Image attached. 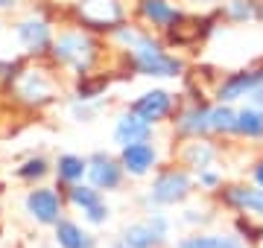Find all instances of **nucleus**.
I'll return each instance as SVG.
<instances>
[{"instance_id": "30", "label": "nucleus", "mask_w": 263, "mask_h": 248, "mask_svg": "<svg viewBox=\"0 0 263 248\" xmlns=\"http://www.w3.org/2000/svg\"><path fill=\"white\" fill-rule=\"evenodd\" d=\"M12 3H15V0H0V9H9Z\"/></svg>"}, {"instance_id": "25", "label": "nucleus", "mask_w": 263, "mask_h": 248, "mask_svg": "<svg viewBox=\"0 0 263 248\" xmlns=\"http://www.w3.org/2000/svg\"><path fill=\"white\" fill-rule=\"evenodd\" d=\"M228 18L237 20V24H243V20H252L257 18V0H228Z\"/></svg>"}, {"instance_id": "23", "label": "nucleus", "mask_w": 263, "mask_h": 248, "mask_svg": "<svg viewBox=\"0 0 263 248\" xmlns=\"http://www.w3.org/2000/svg\"><path fill=\"white\" fill-rule=\"evenodd\" d=\"M50 170H53V167H50V161L44 155H32V158H27V161L15 170V175H18L21 181L35 184V181H41V178H47Z\"/></svg>"}, {"instance_id": "20", "label": "nucleus", "mask_w": 263, "mask_h": 248, "mask_svg": "<svg viewBox=\"0 0 263 248\" xmlns=\"http://www.w3.org/2000/svg\"><path fill=\"white\" fill-rule=\"evenodd\" d=\"M123 245L129 248H161L164 242H161V237L152 231V225L146 219L143 222H135V225H126L123 228Z\"/></svg>"}, {"instance_id": "16", "label": "nucleus", "mask_w": 263, "mask_h": 248, "mask_svg": "<svg viewBox=\"0 0 263 248\" xmlns=\"http://www.w3.org/2000/svg\"><path fill=\"white\" fill-rule=\"evenodd\" d=\"M53 237H56L59 248H97L94 234H88V231L73 219H59L56 225H53Z\"/></svg>"}, {"instance_id": "21", "label": "nucleus", "mask_w": 263, "mask_h": 248, "mask_svg": "<svg viewBox=\"0 0 263 248\" xmlns=\"http://www.w3.org/2000/svg\"><path fill=\"white\" fill-rule=\"evenodd\" d=\"M179 248H243L234 234H190L179 239Z\"/></svg>"}, {"instance_id": "2", "label": "nucleus", "mask_w": 263, "mask_h": 248, "mask_svg": "<svg viewBox=\"0 0 263 248\" xmlns=\"http://www.w3.org/2000/svg\"><path fill=\"white\" fill-rule=\"evenodd\" d=\"M47 53L59 67H67L76 76H85L94 70L97 58H100V44L91 35V29H65V32L53 35Z\"/></svg>"}, {"instance_id": "28", "label": "nucleus", "mask_w": 263, "mask_h": 248, "mask_svg": "<svg viewBox=\"0 0 263 248\" xmlns=\"http://www.w3.org/2000/svg\"><path fill=\"white\" fill-rule=\"evenodd\" d=\"M249 99H252V105H254V108H260V111H263V85L257 88V91H254V94L249 96Z\"/></svg>"}, {"instance_id": "12", "label": "nucleus", "mask_w": 263, "mask_h": 248, "mask_svg": "<svg viewBox=\"0 0 263 248\" xmlns=\"http://www.w3.org/2000/svg\"><path fill=\"white\" fill-rule=\"evenodd\" d=\"M15 38L29 56H41L53 44V29L44 18H24L15 24Z\"/></svg>"}, {"instance_id": "33", "label": "nucleus", "mask_w": 263, "mask_h": 248, "mask_svg": "<svg viewBox=\"0 0 263 248\" xmlns=\"http://www.w3.org/2000/svg\"><path fill=\"white\" fill-rule=\"evenodd\" d=\"M260 18H263V9H260Z\"/></svg>"}, {"instance_id": "18", "label": "nucleus", "mask_w": 263, "mask_h": 248, "mask_svg": "<svg viewBox=\"0 0 263 248\" xmlns=\"http://www.w3.org/2000/svg\"><path fill=\"white\" fill-rule=\"evenodd\" d=\"M226 201L237 210L263 216V187H231L226 190Z\"/></svg>"}, {"instance_id": "19", "label": "nucleus", "mask_w": 263, "mask_h": 248, "mask_svg": "<svg viewBox=\"0 0 263 248\" xmlns=\"http://www.w3.org/2000/svg\"><path fill=\"white\" fill-rule=\"evenodd\" d=\"M216 158V149L208 140H202V137H193L190 143H184V149H181V161H184V167H190V170H205V167H211Z\"/></svg>"}, {"instance_id": "24", "label": "nucleus", "mask_w": 263, "mask_h": 248, "mask_svg": "<svg viewBox=\"0 0 263 248\" xmlns=\"http://www.w3.org/2000/svg\"><path fill=\"white\" fill-rule=\"evenodd\" d=\"M234 120L237 111L231 108V102H219L211 108V132L214 134H234Z\"/></svg>"}, {"instance_id": "29", "label": "nucleus", "mask_w": 263, "mask_h": 248, "mask_svg": "<svg viewBox=\"0 0 263 248\" xmlns=\"http://www.w3.org/2000/svg\"><path fill=\"white\" fill-rule=\"evenodd\" d=\"M252 175H254V184H257V187H263V161L257 163V167H254Z\"/></svg>"}, {"instance_id": "4", "label": "nucleus", "mask_w": 263, "mask_h": 248, "mask_svg": "<svg viewBox=\"0 0 263 248\" xmlns=\"http://www.w3.org/2000/svg\"><path fill=\"white\" fill-rule=\"evenodd\" d=\"M76 6V18L82 20L85 29H91V32H111L114 27H120L123 20H126V6H123V0H73Z\"/></svg>"}, {"instance_id": "3", "label": "nucleus", "mask_w": 263, "mask_h": 248, "mask_svg": "<svg viewBox=\"0 0 263 248\" xmlns=\"http://www.w3.org/2000/svg\"><path fill=\"white\" fill-rule=\"evenodd\" d=\"M190 193H193L190 172L181 170V167H170V170H161L152 178V187L146 190V199L155 208H173V204H181Z\"/></svg>"}, {"instance_id": "8", "label": "nucleus", "mask_w": 263, "mask_h": 248, "mask_svg": "<svg viewBox=\"0 0 263 248\" xmlns=\"http://www.w3.org/2000/svg\"><path fill=\"white\" fill-rule=\"evenodd\" d=\"M173 108H176V96L170 94V91H164V88L143 91V94H138V96L129 102V111H132V114H138L141 120H146L149 126L164 123V120L173 114Z\"/></svg>"}, {"instance_id": "10", "label": "nucleus", "mask_w": 263, "mask_h": 248, "mask_svg": "<svg viewBox=\"0 0 263 248\" xmlns=\"http://www.w3.org/2000/svg\"><path fill=\"white\" fill-rule=\"evenodd\" d=\"M120 163L126 175L132 178H143V175H152V170L158 167L161 161V152L158 146L152 140H141V143H129V146H120Z\"/></svg>"}, {"instance_id": "15", "label": "nucleus", "mask_w": 263, "mask_h": 248, "mask_svg": "<svg viewBox=\"0 0 263 248\" xmlns=\"http://www.w3.org/2000/svg\"><path fill=\"white\" fill-rule=\"evenodd\" d=\"M176 132L184 137H205L211 132V108L208 105H187L179 117H176Z\"/></svg>"}, {"instance_id": "31", "label": "nucleus", "mask_w": 263, "mask_h": 248, "mask_svg": "<svg viewBox=\"0 0 263 248\" xmlns=\"http://www.w3.org/2000/svg\"><path fill=\"white\" fill-rule=\"evenodd\" d=\"M114 248H129V245H123V242H117V245H114Z\"/></svg>"}, {"instance_id": "13", "label": "nucleus", "mask_w": 263, "mask_h": 248, "mask_svg": "<svg viewBox=\"0 0 263 248\" xmlns=\"http://www.w3.org/2000/svg\"><path fill=\"white\" fill-rule=\"evenodd\" d=\"M152 129L146 120H141L138 114H132L129 108L123 111L117 120H114V132H111V140L117 146H129V143H141V140H152Z\"/></svg>"}, {"instance_id": "27", "label": "nucleus", "mask_w": 263, "mask_h": 248, "mask_svg": "<svg viewBox=\"0 0 263 248\" xmlns=\"http://www.w3.org/2000/svg\"><path fill=\"white\" fill-rule=\"evenodd\" d=\"M199 187H205V190H214V187H219L222 184V172L211 170V167H205V170H199Z\"/></svg>"}, {"instance_id": "32", "label": "nucleus", "mask_w": 263, "mask_h": 248, "mask_svg": "<svg viewBox=\"0 0 263 248\" xmlns=\"http://www.w3.org/2000/svg\"><path fill=\"white\" fill-rule=\"evenodd\" d=\"M193 3H208V0H193Z\"/></svg>"}, {"instance_id": "9", "label": "nucleus", "mask_w": 263, "mask_h": 248, "mask_svg": "<svg viewBox=\"0 0 263 248\" xmlns=\"http://www.w3.org/2000/svg\"><path fill=\"white\" fill-rule=\"evenodd\" d=\"M126 170H123L120 158H114L108 152H94L88 155V184H94L97 190L114 193L123 187Z\"/></svg>"}, {"instance_id": "17", "label": "nucleus", "mask_w": 263, "mask_h": 248, "mask_svg": "<svg viewBox=\"0 0 263 248\" xmlns=\"http://www.w3.org/2000/svg\"><path fill=\"white\" fill-rule=\"evenodd\" d=\"M53 172H56V178L65 184V187L79 184V181H85V178H88V158L73 155V152H65V155H59V158H56Z\"/></svg>"}, {"instance_id": "26", "label": "nucleus", "mask_w": 263, "mask_h": 248, "mask_svg": "<svg viewBox=\"0 0 263 248\" xmlns=\"http://www.w3.org/2000/svg\"><path fill=\"white\" fill-rule=\"evenodd\" d=\"M146 222L152 225V231L161 237V242L167 245V239H170V228H173V222H170V216H164L161 210H149V216H146Z\"/></svg>"}, {"instance_id": "6", "label": "nucleus", "mask_w": 263, "mask_h": 248, "mask_svg": "<svg viewBox=\"0 0 263 248\" xmlns=\"http://www.w3.org/2000/svg\"><path fill=\"white\" fill-rule=\"evenodd\" d=\"M15 94L27 105H44L56 96V79L44 67H27L15 79Z\"/></svg>"}, {"instance_id": "5", "label": "nucleus", "mask_w": 263, "mask_h": 248, "mask_svg": "<svg viewBox=\"0 0 263 248\" xmlns=\"http://www.w3.org/2000/svg\"><path fill=\"white\" fill-rule=\"evenodd\" d=\"M24 210L35 225L53 228L59 219H65V199L59 196L53 187H32L24 196Z\"/></svg>"}, {"instance_id": "1", "label": "nucleus", "mask_w": 263, "mask_h": 248, "mask_svg": "<svg viewBox=\"0 0 263 248\" xmlns=\"http://www.w3.org/2000/svg\"><path fill=\"white\" fill-rule=\"evenodd\" d=\"M111 38L126 50L129 65L138 76H149V79H176L184 73V61L179 56L167 53V47L158 38H152V32L132 27L123 20L120 27L111 29Z\"/></svg>"}, {"instance_id": "7", "label": "nucleus", "mask_w": 263, "mask_h": 248, "mask_svg": "<svg viewBox=\"0 0 263 248\" xmlns=\"http://www.w3.org/2000/svg\"><path fill=\"white\" fill-rule=\"evenodd\" d=\"M67 201L73 204L76 210H82V219L88 225H105L108 216H111V208L105 204L103 190H97L94 184H70L67 187Z\"/></svg>"}, {"instance_id": "11", "label": "nucleus", "mask_w": 263, "mask_h": 248, "mask_svg": "<svg viewBox=\"0 0 263 248\" xmlns=\"http://www.w3.org/2000/svg\"><path fill=\"white\" fill-rule=\"evenodd\" d=\"M263 85V67H249V70H237L228 79L219 82L216 88V99L219 102H237L243 96H252Z\"/></svg>"}, {"instance_id": "22", "label": "nucleus", "mask_w": 263, "mask_h": 248, "mask_svg": "<svg viewBox=\"0 0 263 248\" xmlns=\"http://www.w3.org/2000/svg\"><path fill=\"white\" fill-rule=\"evenodd\" d=\"M234 134L240 137H249V140H257L263 137V111L260 108H243V111H237V120H234Z\"/></svg>"}, {"instance_id": "14", "label": "nucleus", "mask_w": 263, "mask_h": 248, "mask_svg": "<svg viewBox=\"0 0 263 248\" xmlns=\"http://www.w3.org/2000/svg\"><path fill=\"white\" fill-rule=\"evenodd\" d=\"M138 12L155 29H170L181 20V12L170 0H138Z\"/></svg>"}]
</instances>
